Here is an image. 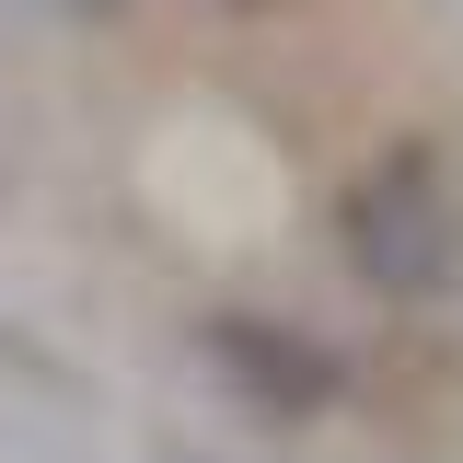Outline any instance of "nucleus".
Returning a JSON list of instances; mask_svg holds the SVG:
<instances>
[{
	"mask_svg": "<svg viewBox=\"0 0 463 463\" xmlns=\"http://www.w3.org/2000/svg\"><path fill=\"white\" fill-rule=\"evenodd\" d=\"M347 267L383 301H429L463 279V197L429 151H394L347 185Z\"/></svg>",
	"mask_w": 463,
	"mask_h": 463,
	"instance_id": "f257e3e1",
	"label": "nucleus"
},
{
	"mask_svg": "<svg viewBox=\"0 0 463 463\" xmlns=\"http://www.w3.org/2000/svg\"><path fill=\"white\" fill-rule=\"evenodd\" d=\"M209 347H221L232 383H255L279 417H301V405L336 394V359H325V347H301L289 325H267V313H221V325H209Z\"/></svg>",
	"mask_w": 463,
	"mask_h": 463,
	"instance_id": "f03ea898",
	"label": "nucleus"
}]
</instances>
